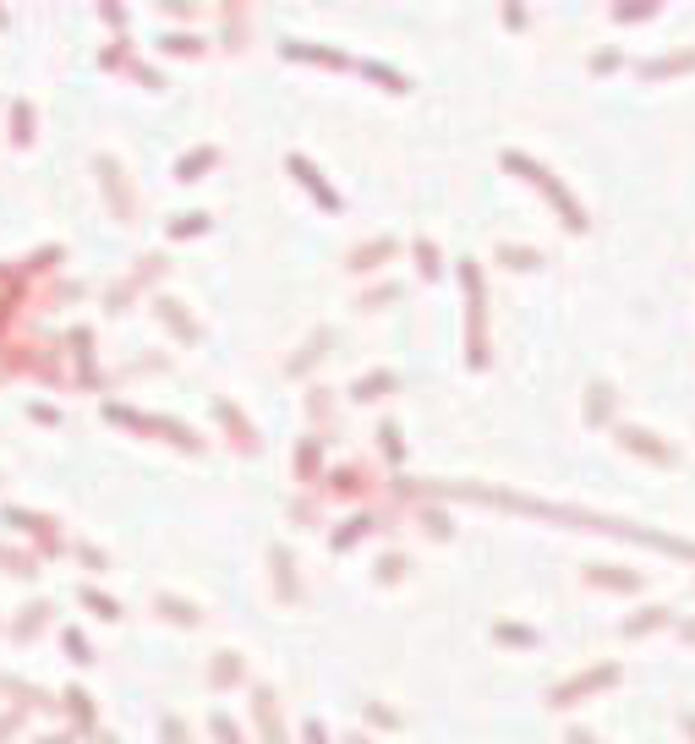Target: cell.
<instances>
[{
	"instance_id": "3957f363",
	"label": "cell",
	"mask_w": 695,
	"mask_h": 744,
	"mask_svg": "<svg viewBox=\"0 0 695 744\" xmlns=\"http://www.w3.org/2000/svg\"><path fill=\"white\" fill-rule=\"evenodd\" d=\"M389 252H395V241H378V247H362V252H356V269H373L378 258H389Z\"/></svg>"
},
{
	"instance_id": "277c9868",
	"label": "cell",
	"mask_w": 695,
	"mask_h": 744,
	"mask_svg": "<svg viewBox=\"0 0 695 744\" xmlns=\"http://www.w3.org/2000/svg\"><path fill=\"white\" fill-rule=\"evenodd\" d=\"M498 258H509L515 269H537V252H526V247H498Z\"/></svg>"
},
{
	"instance_id": "52a82bcc",
	"label": "cell",
	"mask_w": 695,
	"mask_h": 744,
	"mask_svg": "<svg viewBox=\"0 0 695 744\" xmlns=\"http://www.w3.org/2000/svg\"><path fill=\"white\" fill-rule=\"evenodd\" d=\"M570 744H597L592 734H581V728H575V734H570Z\"/></svg>"
},
{
	"instance_id": "9c48e42d",
	"label": "cell",
	"mask_w": 695,
	"mask_h": 744,
	"mask_svg": "<svg viewBox=\"0 0 695 744\" xmlns=\"http://www.w3.org/2000/svg\"><path fill=\"white\" fill-rule=\"evenodd\" d=\"M690 635H695V630H690Z\"/></svg>"
},
{
	"instance_id": "8992f818",
	"label": "cell",
	"mask_w": 695,
	"mask_h": 744,
	"mask_svg": "<svg viewBox=\"0 0 695 744\" xmlns=\"http://www.w3.org/2000/svg\"><path fill=\"white\" fill-rule=\"evenodd\" d=\"M373 389H389V372H378V378H362V389H356V394H362V400H373Z\"/></svg>"
},
{
	"instance_id": "7a4b0ae2",
	"label": "cell",
	"mask_w": 695,
	"mask_h": 744,
	"mask_svg": "<svg viewBox=\"0 0 695 744\" xmlns=\"http://www.w3.org/2000/svg\"><path fill=\"white\" fill-rule=\"evenodd\" d=\"M624 444H630V449H646V455H652V460H668V449L663 444H652V433H641V427H624Z\"/></svg>"
},
{
	"instance_id": "5b68a950",
	"label": "cell",
	"mask_w": 695,
	"mask_h": 744,
	"mask_svg": "<svg viewBox=\"0 0 695 744\" xmlns=\"http://www.w3.org/2000/svg\"><path fill=\"white\" fill-rule=\"evenodd\" d=\"M608 389H592V400H586V416H608Z\"/></svg>"
},
{
	"instance_id": "6da1fadb",
	"label": "cell",
	"mask_w": 695,
	"mask_h": 744,
	"mask_svg": "<svg viewBox=\"0 0 695 744\" xmlns=\"http://www.w3.org/2000/svg\"><path fill=\"white\" fill-rule=\"evenodd\" d=\"M613 679H619V668L575 673L570 684H559V690H553V701H548V706H575V701H581V695H592V690H602V684H613Z\"/></svg>"
},
{
	"instance_id": "ba28073f",
	"label": "cell",
	"mask_w": 695,
	"mask_h": 744,
	"mask_svg": "<svg viewBox=\"0 0 695 744\" xmlns=\"http://www.w3.org/2000/svg\"><path fill=\"white\" fill-rule=\"evenodd\" d=\"M690 734H695V717H690Z\"/></svg>"
}]
</instances>
